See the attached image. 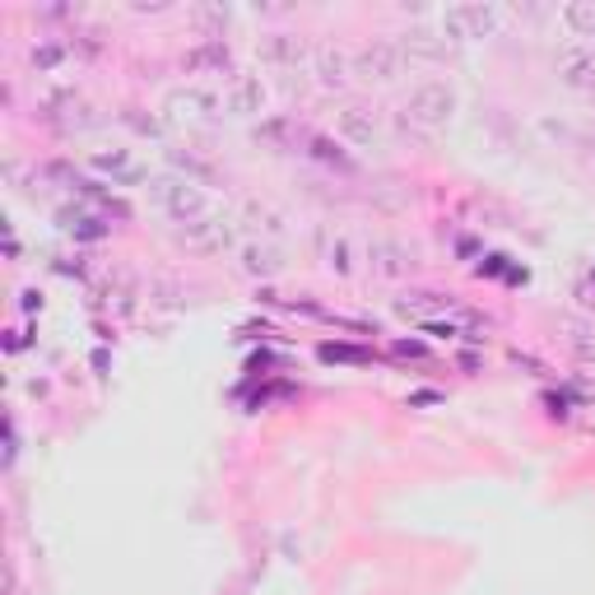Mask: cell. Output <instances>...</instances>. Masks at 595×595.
<instances>
[{
	"label": "cell",
	"instance_id": "cell-14",
	"mask_svg": "<svg viewBox=\"0 0 595 595\" xmlns=\"http://www.w3.org/2000/svg\"><path fill=\"white\" fill-rule=\"evenodd\" d=\"M168 108H172V112H187V117H210V112H224V93L191 85V89H177V93L168 98Z\"/></svg>",
	"mask_w": 595,
	"mask_h": 595
},
{
	"label": "cell",
	"instance_id": "cell-24",
	"mask_svg": "<svg viewBox=\"0 0 595 595\" xmlns=\"http://www.w3.org/2000/svg\"><path fill=\"white\" fill-rule=\"evenodd\" d=\"M577 298H582V307H586V313H595V270L577 284Z\"/></svg>",
	"mask_w": 595,
	"mask_h": 595
},
{
	"label": "cell",
	"instance_id": "cell-11",
	"mask_svg": "<svg viewBox=\"0 0 595 595\" xmlns=\"http://www.w3.org/2000/svg\"><path fill=\"white\" fill-rule=\"evenodd\" d=\"M256 47H261V61H270V66H279V70H298L307 57H313L298 33H266Z\"/></svg>",
	"mask_w": 595,
	"mask_h": 595
},
{
	"label": "cell",
	"instance_id": "cell-10",
	"mask_svg": "<svg viewBox=\"0 0 595 595\" xmlns=\"http://www.w3.org/2000/svg\"><path fill=\"white\" fill-rule=\"evenodd\" d=\"M266 108V85L256 75H232L228 89H224V112L232 117H256Z\"/></svg>",
	"mask_w": 595,
	"mask_h": 595
},
{
	"label": "cell",
	"instance_id": "cell-19",
	"mask_svg": "<svg viewBox=\"0 0 595 595\" xmlns=\"http://www.w3.org/2000/svg\"><path fill=\"white\" fill-rule=\"evenodd\" d=\"M66 57H70L66 42H51V38H38V42H33V51H29V61H33V70H38V75H51V70H57Z\"/></svg>",
	"mask_w": 595,
	"mask_h": 595
},
{
	"label": "cell",
	"instance_id": "cell-8",
	"mask_svg": "<svg viewBox=\"0 0 595 595\" xmlns=\"http://www.w3.org/2000/svg\"><path fill=\"white\" fill-rule=\"evenodd\" d=\"M182 242L196 256H224L232 247V224L224 215H205V219H196V224L182 228Z\"/></svg>",
	"mask_w": 595,
	"mask_h": 595
},
{
	"label": "cell",
	"instance_id": "cell-17",
	"mask_svg": "<svg viewBox=\"0 0 595 595\" xmlns=\"http://www.w3.org/2000/svg\"><path fill=\"white\" fill-rule=\"evenodd\" d=\"M563 29L573 38H595V0H567L563 6Z\"/></svg>",
	"mask_w": 595,
	"mask_h": 595
},
{
	"label": "cell",
	"instance_id": "cell-25",
	"mask_svg": "<svg viewBox=\"0 0 595 595\" xmlns=\"http://www.w3.org/2000/svg\"><path fill=\"white\" fill-rule=\"evenodd\" d=\"M80 238H102V224H93V219H80V224H70Z\"/></svg>",
	"mask_w": 595,
	"mask_h": 595
},
{
	"label": "cell",
	"instance_id": "cell-2",
	"mask_svg": "<svg viewBox=\"0 0 595 595\" xmlns=\"http://www.w3.org/2000/svg\"><path fill=\"white\" fill-rule=\"evenodd\" d=\"M149 196H153V205H159L172 224H182V228L210 215V200H205V191L191 182V177H153Z\"/></svg>",
	"mask_w": 595,
	"mask_h": 595
},
{
	"label": "cell",
	"instance_id": "cell-13",
	"mask_svg": "<svg viewBox=\"0 0 595 595\" xmlns=\"http://www.w3.org/2000/svg\"><path fill=\"white\" fill-rule=\"evenodd\" d=\"M452 294H437V289H414V294H405L400 303H396V313L400 317H414V321H428V317H437V313H452Z\"/></svg>",
	"mask_w": 595,
	"mask_h": 595
},
{
	"label": "cell",
	"instance_id": "cell-1",
	"mask_svg": "<svg viewBox=\"0 0 595 595\" xmlns=\"http://www.w3.org/2000/svg\"><path fill=\"white\" fill-rule=\"evenodd\" d=\"M456 117V89L447 80H424L414 85L405 98V121L419 126V131H447Z\"/></svg>",
	"mask_w": 595,
	"mask_h": 595
},
{
	"label": "cell",
	"instance_id": "cell-4",
	"mask_svg": "<svg viewBox=\"0 0 595 595\" xmlns=\"http://www.w3.org/2000/svg\"><path fill=\"white\" fill-rule=\"evenodd\" d=\"M405 75V51L391 38H373L364 47H354V80L364 85H396Z\"/></svg>",
	"mask_w": 595,
	"mask_h": 595
},
{
	"label": "cell",
	"instance_id": "cell-3",
	"mask_svg": "<svg viewBox=\"0 0 595 595\" xmlns=\"http://www.w3.org/2000/svg\"><path fill=\"white\" fill-rule=\"evenodd\" d=\"M503 23V10L488 6V0H460L443 14V38L447 42H479V38H494Z\"/></svg>",
	"mask_w": 595,
	"mask_h": 595
},
{
	"label": "cell",
	"instance_id": "cell-6",
	"mask_svg": "<svg viewBox=\"0 0 595 595\" xmlns=\"http://www.w3.org/2000/svg\"><path fill=\"white\" fill-rule=\"evenodd\" d=\"M335 131H340V140H349L354 149H373L381 140V121L368 102H345L340 117H335Z\"/></svg>",
	"mask_w": 595,
	"mask_h": 595
},
{
	"label": "cell",
	"instance_id": "cell-9",
	"mask_svg": "<svg viewBox=\"0 0 595 595\" xmlns=\"http://www.w3.org/2000/svg\"><path fill=\"white\" fill-rule=\"evenodd\" d=\"M368 270L377 279H405L414 270V251L405 242H391V238H373L368 242Z\"/></svg>",
	"mask_w": 595,
	"mask_h": 595
},
{
	"label": "cell",
	"instance_id": "cell-22",
	"mask_svg": "<svg viewBox=\"0 0 595 595\" xmlns=\"http://www.w3.org/2000/svg\"><path fill=\"white\" fill-rule=\"evenodd\" d=\"M313 153H317V159H321V163H335V168H349V163H345V153H340V149H335L330 140H313Z\"/></svg>",
	"mask_w": 595,
	"mask_h": 595
},
{
	"label": "cell",
	"instance_id": "cell-20",
	"mask_svg": "<svg viewBox=\"0 0 595 595\" xmlns=\"http://www.w3.org/2000/svg\"><path fill=\"white\" fill-rule=\"evenodd\" d=\"M93 168H98V172H112V177H136V172H140L126 149H98V153H93Z\"/></svg>",
	"mask_w": 595,
	"mask_h": 595
},
{
	"label": "cell",
	"instance_id": "cell-18",
	"mask_svg": "<svg viewBox=\"0 0 595 595\" xmlns=\"http://www.w3.org/2000/svg\"><path fill=\"white\" fill-rule=\"evenodd\" d=\"M242 270L247 275H261V279H270V275H279L284 270V256L275 251V247H242Z\"/></svg>",
	"mask_w": 595,
	"mask_h": 595
},
{
	"label": "cell",
	"instance_id": "cell-23",
	"mask_svg": "<svg viewBox=\"0 0 595 595\" xmlns=\"http://www.w3.org/2000/svg\"><path fill=\"white\" fill-rule=\"evenodd\" d=\"M126 121H131V126H136V131H140V136H159V131H163V126H159V121H153V117H136V108H131V112H126Z\"/></svg>",
	"mask_w": 595,
	"mask_h": 595
},
{
	"label": "cell",
	"instance_id": "cell-5",
	"mask_svg": "<svg viewBox=\"0 0 595 595\" xmlns=\"http://www.w3.org/2000/svg\"><path fill=\"white\" fill-rule=\"evenodd\" d=\"M554 70L567 89H595V42H567L558 47Z\"/></svg>",
	"mask_w": 595,
	"mask_h": 595
},
{
	"label": "cell",
	"instance_id": "cell-16",
	"mask_svg": "<svg viewBox=\"0 0 595 595\" xmlns=\"http://www.w3.org/2000/svg\"><path fill=\"white\" fill-rule=\"evenodd\" d=\"M321 266L335 275H354V242L345 232H321Z\"/></svg>",
	"mask_w": 595,
	"mask_h": 595
},
{
	"label": "cell",
	"instance_id": "cell-7",
	"mask_svg": "<svg viewBox=\"0 0 595 595\" xmlns=\"http://www.w3.org/2000/svg\"><path fill=\"white\" fill-rule=\"evenodd\" d=\"M313 75L321 89H345L354 80V51H345L340 42H317L313 47Z\"/></svg>",
	"mask_w": 595,
	"mask_h": 595
},
{
	"label": "cell",
	"instance_id": "cell-15",
	"mask_svg": "<svg viewBox=\"0 0 595 595\" xmlns=\"http://www.w3.org/2000/svg\"><path fill=\"white\" fill-rule=\"evenodd\" d=\"M447 47H452L447 38H437V33H428V29H409V33L400 38L405 61H443Z\"/></svg>",
	"mask_w": 595,
	"mask_h": 595
},
{
	"label": "cell",
	"instance_id": "cell-21",
	"mask_svg": "<svg viewBox=\"0 0 595 595\" xmlns=\"http://www.w3.org/2000/svg\"><path fill=\"white\" fill-rule=\"evenodd\" d=\"M228 19H232V14H228L224 6H200V10H196V23L205 29V38H224Z\"/></svg>",
	"mask_w": 595,
	"mask_h": 595
},
{
	"label": "cell",
	"instance_id": "cell-12",
	"mask_svg": "<svg viewBox=\"0 0 595 595\" xmlns=\"http://www.w3.org/2000/svg\"><path fill=\"white\" fill-rule=\"evenodd\" d=\"M182 70H191V75H224V70H232V51H228L224 38H205V42H196L182 57Z\"/></svg>",
	"mask_w": 595,
	"mask_h": 595
}]
</instances>
